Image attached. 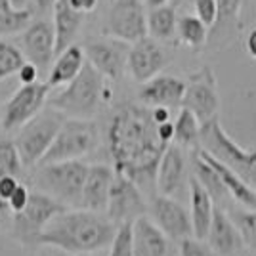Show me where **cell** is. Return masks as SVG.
<instances>
[{
    "mask_svg": "<svg viewBox=\"0 0 256 256\" xmlns=\"http://www.w3.org/2000/svg\"><path fill=\"white\" fill-rule=\"evenodd\" d=\"M107 146L115 174L132 180L140 190L155 186L157 166L166 146L157 136L150 109L134 104L118 107L107 128Z\"/></svg>",
    "mask_w": 256,
    "mask_h": 256,
    "instance_id": "1",
    "label": "cell"
},
{
    "mask_svg": "<svg viewBox=\"0 0 256 256\" xmlns=\"http://www.w3.org/2000/svg\"><path fill=\"white\" fill-rule=\"evenodd\" d=\"M32 12L29 8H10V10L0 12V38L8 34L23 32L31 25Z\"/></svg>",
    "mask_w": 256,
    "mask_h": 256,
    "instance_id": "31",
    "label": "cell"
},
{
    "mask_svg": "<svg viewBox=\"0 0 256 256\" xmlns=\"http://www.w3.org/2000/svg\"><path fill=\"white\" fill-rule=\"evenodd\" d=\"M18 186H20L18 178H14V176H2L0 178V201H4V203L8 204V199L16 193Z\"/></svg>",
    "mask_w": 256,
    "mask_h": 256,
    "instance_id": "40",
    "label": "cell"
},
{
    "mask_svg": "<svg viewBox=\"0 0 256 256\" xmlns=\"http://www.w3.org/2000/svg\"><path fill=\"white\" fill-rule=\"evenodd\" d=\"M245 46H246V52H248V56L256 60V29H252V31L248 32Z\"/></svg>",
    "mask_w": 256,
    "mask_h": 256,
    "instance_id": "44",
    "label": "cell"
},
{
    "mask_svg": "<svg viewBox=\"0 0 256 256\" xmlns=\"http://www.w3.org/2000/svg\"><path fill=\"white\" fill-rule=\"evenodd\" d=\"M84 256H92V254H84Z\"/></svg>",
    "mask_w": 256,
    "mask_h": 256,
    "instance_id": "50",
    "label": "cell"
},
{
    "mask_svg": "<svg viewBox=\"0 0 256 256\" xmlns=\"http://www.w3.org/2000/svg\"><path fill=\"white\" fill-rule=\"evenodd\" d=\"M201 140V122L188 109H182L174 122V142L178 148H199Z\"/></svg>",
    "mask_w": 256,
    "mask_h": 256,
    "instance_id": "28",
    "label": "cell"
},
{
    "mask_svg": "<svg viewBox=\"0 0 256 256\" xmlns=\"http://www.w3.org/2000/svg\"><path fill=\"white\" fill-rule=\"evenodd\" d=\"M199 148L226 164L230 170H234L248 188L256 192V150L245 151L239 144H235L218 118L201 126Z\"/></svg>",
    "mask_w": 256,
    "mask_h": 256,
    "instance_id": "4",
    "label": "cell"
},
{
    "mask_svg": "<svg viewBox=\"0 0 256 256\" xmlns=\"http://www.w3.org/2000/svg\"><path fill=\"white\" fill-rule=\"evenodd\" d=\"M176 23H178L176 12L166 4L159 8H151L148 14V32L157 42L172 38V34L176 31Z\"/></svg>",
    "mask_w": 256,
    "mask_h": 256,
    "instance_id": "27",
    "label": "cell"
},
{
    "mask_svg": "<svg viewBox=\"0 0 256 256\" xmlns=\"http://www.w3.org/2000/svg\"><path fill=\"white\" fill-rule=\"evenodd\" d=\"M148 203L144 199V193L132 180H128L120 174H115L109 199H107V220H111L115 226L132 224L142 216H146Z\"/></svg>",
    "mask_w": 256,
    "mask_h": 256,
    "instance_id": "12",
    "label": "cell"
},
{
    "mask_svg": "<svg viewBox=\"0 0 256 256\" xmlns=\"http://www.w3.org/2000/svg\"><path fill=\"white\" fill-rule=\"evenodd\" d=\"M16 76H18V80L22 82V86L34 84V82H38V69L32 64H29V62H25V64L20 67V71L16 73Z\"/></svg>",
    "mask_w": 256,
    "mask_h": 256,
    "instance_id": "39",
    "label": "cell"
},
{
    "mask_svg": "<svg viewBox=\"0 0 256 256\" xmlns=\"http://www.w3.org/2000/svg\"><path fill=\"white\" fill-rule=\"evenodd\" d=\"M132 246L134 256L168 254V239L148 216H142L132 222Z\"/></svg>",
    "mask_w": 256,
    "mask_h": 256,
    "instance_id": "21",
    "label": "cell"
},
{
    "mask_svg": "<svg viewBox=\"0 0 256 256\" xmlns=\"http://www.w3.org/2000/svg\"><path fill=\"white\" fill-rule=\"evenodd\" d=\"M204 239H206L208 248L216 256H234L245 246L232 216H228V212L218 206H214L212 222H210V228H208Z\"/></svg>",
    "mask_w": 256,
    "mask_h": 256,
    "instance_id": "18",
    "label": "cell"
},
{
    "mask_svg": "<svg viewBox=\"0 0 256 256\" xmlns=\"http://www.w3.org/2000/svg\"><path fill=\"white\" fill-rule=\"evenodd\" d=\"M117 226L90 210H65L44 228L36 246H54L69 254H92L111 245Z\"/></svg>",
    "mask_w": 256,
    "mask_h": 256,
    "instance_id": "2",
    "label": "cell"
},
{
    "mask_svg": "<svg viewBox=\"0 0 256 256\" xmlns=\"http://www.w3.org/2000/svg\"><path fill=\"white\" fill-rule=\"evenodd\" d=\"M29 195H31L29 188H27L25 184H20L16 193L8 199V210H10L12 214L22 212L23 208L27 206V203H29Z\"/></svg>",
    "mask_w": 256,
    "mask_h": 256,
    "instance_id": "38",
    "label": "cell"
},
{
    "mask_svg": "<svg viewBox=\"0 0 256 256\" xmlns=\"http://www.w3.org/2000/svg\"><path fill=\"white\" fill-rule=\"evenodd\" d=\"M243 0H216V23L212 25V44H224V38H234L239 32V14H241Z\"/></svg>",
    "mask_w": 256,
    "mask_h": 256,
    "instance_id": "26",
    "label": "cell"
},
{
    "mask_svg": "<svg viewBox=\"0 0 256 256\" xmlns=\"http://www.w3.org/2000/svg\"><path fill=\"white\" fill-rule=\"evenodd\" d=\"M115 178V170L107 164H92L88 166L82 193H80V203L78 208L90 210V212H106L109 190Z\"/></svg>",
    "mask_w": 256,
    "mask_h": 256,
    "instance_id": "17",
    "label": "cell"
},
{
    "mask_svg": "<svg viewBox=\"0 0 256 256\" xmlns=\"http://www.w3.org/2000/svg\"><path fill=\"white\" fill-rule=\"evenodd\" d=\"M98 142L100 132L92 118H65L38 166L65 160H80L96 150Z\"/></svg>",
    "mask_w": 256,
    "mask_h": 256,
    "instance_id": "6",
    "label": "cell"
},
{
    "mask_svg": "<svg viewBox=\"0 0 256 256\" xmlns=\"http://www.w3.org/2000/svg\"><path fill=\"white\" fill-rule=\"evenodd\" d=\"M166 64L164 50L155 38L144 36L138 42L130 44L126 58V69L136 82H148L159 75Z\"/></svg>",
    "mask_w": 256,
    "mask_h": 256,
    "instance_id": "14",
    "label": "cell"
},
{
    "mask_svg": "<svg viewBox=\"0 0 256 256\" xmlns=\"http://www.w3.org/2000/svg\"><path fill=\"white\" fill-rule=\"evenodd\" d=\"M190 199H192V230H193V239L204 241L206 232L210 228L214 214V201L212 197L206 193L203 186L195 178H190Z\"/></svg>",
    "mask_w": 256,
    "mask_h": 256,
    "instance_id": "24",
    "label": "cell"
},
{
    "mask_svg": "<svg viewBox=\"0 0 256 256\" xmlns=\"http://www.w3.org/2000/svg\"><path fill=\"white\" fill-rule=\"evenodd\" d=\"M23 170L22 159L18 148L12 140L0 138V178L2 176H14L18 178Z\"/></svg>",
    "mask_w": 256,
    "mask_h": 256,
    "instance_id": "33",
    "label": "cell"
},
{
    "mask_svg": "<svg viewBox=\"0 0 256 256\" xmlns=\"http://www.w3.org/2000/svg\"><path fill=\"white\" fill-rule=\"evenodd\" d=\"M151 113V120L159 126V124H162V122H168L170 120V109H164V107H153V109H150Z\"/></svg>",
    "mask_w": 256,
    "mask_h": 256,
    "instance_id": "43",
    "label": "cell"
},
{
    "mask_svg": "<svg viewBox=\"0 0 256 256\" xmlns=\"http://www.w3.org/2000/svg\"><path fill=\"white\" fill-rule=\"evenodd\" d=\"M88 166L84 160H65L42 164L36 170V186L48 197L65 206H78Z\"/></svg>",
    "mask_w": 256,
    "mask_h": 256,
    "instance_id": "5",
    "label": "cell"
},
{
    "mask_svg": "<svg viewBox=\"0 0 256 256\" xmlns=\"http://www.w3.org/2000/svg\"><path fill=\"white\" fill-rule=\"evenodd\" d=\"M109 248V256H134L132 246V224L117 226V232L113 235Z\"/></svg>",
    "mask_w": 256,
    "mask_h": 256,
    "instance_id": "35",
    "label": "cell"
},
{
    "mask_svg": "<svg viewBox=\"0 0 256 256\" xmlns=\"http://www.w3.org/2000/svg\"><path fill=\"white\" fill-rule=\"evenodd\" d=\"M104 34L124 44L148 36V14L142 0H115L106 16Z\"/></svg>",
    "mask_w": 256,
    "mask_h": 256,
    "instance_id": "10",
    "label": "cell"
},
{
    "mask_svg": "<svg viewBox=\"0 0 256 256\" xmlns=\"http://www.w3.org/2000/svg\"><path fill=\"white\" fill-rule=\"evenodd\" d=\"M232 220L239 230L243 243L256 250V210H237Z\"/></svg>",
    "mask_w": 256,
    "mask_h": 256,
    "instance_id": "34",
    "label": "cell"
},
{
    "mask_svg": "<svg viewBox=\"0 0 256 256\" xmlns=\"http://www.w3.org/2000/svg\"><path fill=\"white\" fill-rule=\"evenodd\" d=\"M182 109H188L201 122V126L218 118L220 113V92L218 80L210 65H203L190 75L182 98Z\"/></svg>",
    "mask_w": 256,
    "mask_h": 256,
    "instance_id": "9",
    "label": "cell"
},
{
    "mask_svg": "<svg viewBox=\"0 0 256 256\" xmlns=\"http://www.w3.org/2000/svg\"><path fill=\"white\" fill-rule=\"evenodd\" d=\"M186 184V155L184 150L176 144L166 146L157 166V176H155V186L162 197H172Z\"/></svg>",
    "mask_w": 256,
    "mask_h": 256,
    "instance_id": "19",
    "label": "cell"
},
{
    "mask_svg": "<svg viewBox=\"0 0 256 256\" xmlns=\"http://www.w3.org/2000/svg\"><path fill=\"white\" fill-rule=\"evenodd\" d=\"M193 8H195V18L206 27H212L216 23V16H218L216 0H193Z\"/></svg>",
    "mask_w": 256,
    "mask_h": 256,
    "instance_id": "36",
    "label": "cell"
},
{
    "mask_svg": "<svg viewBox=\"0 0 256 256\" xmlns=\"http://www.w3.org/2000/svg\"><path fill=\"white\" fill-rule=\"evenodd\" d=\"M193 170H195L193 172V178L206 190V193L212 197V201L224 199L226 192H224V188H222V182L218 178V174L212 170V166H210L208 162H204V160L197 155V151H195V155H193Z\"/></svg>",
    "mask_w": 256,
    "mask_h": 256,
    "instance_id": "30",
    "label": "cell"
},
{
    "mask_svg": "<svg viewBox=\"0 0 256 256\" xmlns=\"http://www.w3.org/2000/svg\"><path fill=\"white\" fill-rule=\"evenodd\" d=\"M197 155H199L204 162H208V164L212 166V170L218 174L226 195H230L234 201H237L239 204H243L246 210H256V192L252 188H248L234 170H230V168H228L226 164H222L220 160H216L214 157H210L206 151L197 150Z\"/></svg>",
    "mask_w": 256,
    "mask_h": 256,
    "instance_id": "22",
    "label": "cell"
},
{
    "mask_svg": "<svg viewBox=\"0 0 256 256\" xmlns=\"http://www.w3.org/2000/svg\"><path fill=\"white\" fill-rule=\"evenodd\" d=\"M168 0H148V6L151 8H159V6H164Z\"/></svg>",
    "mask_w": 256,
    "mask_h": 256,
    "instance_id": "47",
    "label": "cell"
},
{
    "mask_svg": "<svg viewBox=\"0 0 256 256\" xmlns=\"http://www.w3.org/2000/svg\"><path fill=\"white\" fill-rule=\"evenodd\" d=\"M25 62L32 64L38 71L46 69L52 64L56 56V36L54 27L50 22H32L25 31L22 32V48Z\"/></svg>",
    "mask_w": 256,
    "mask_h": 256,
    "instance_id": "16",
    "label": "cell"
},
{
    "mask_svg": "<svg viewBox=\"0 0 256 256\" xmlns=\"http://www.w3.org/2000/svg\"><path fill=\"white\" fill-rule=\"evenodd\" d=\"M10 8H14V6H12V2H10V0H0V12L10 10Z\"/></svg>",
    "mask_w": 256,
    "mask_h": 256,
    "instance_id": "48",
    "label": "cell"
},
{
    "mask_svg": "<svg viewBox=\"0 0 256 256\" xmlns=\"http://www.w3.org/2000/svg\"><path fill=\"white\" fill-rule=\"evenodd\" d=\"M48 84L34 82V84L20 86L12 94L2 107L0 128L4 132H14L25 126L32 117H36L48 102Z\"/></svg>",
    "mask_w": 256,
    "mask_h": 256,
    "instance_id": "11",
    "label": "cell"
},
{
    "mask_svg": "<svg viewBox=\"0 0 256 256\" xmlns=\"http://www.w3.org/2000/svg\"><path fill=\"white\" fill-rule=\"evenodd\" d=\"M186 82L182 78L168 75H157L148 82H144L140 90V100L150 107H178L184 98Z\"/></svg>",
    "mask_w": 256,
    "mask_h": 256,
    "instance_id": "20",
    "label": "cell"
},
{
    "mask_svg": "<svg viewBox=\"0 0 256 256\" xmlns=\"http://www.w3.org/2000/svg\"><path fill=\"white\" fill-rule=\"evenodd\" d=\"M176 31L180 42L190 48H201L208 40V27L201 23L195 16H182L176 23Z\"/></svg>",
    "mask_w": 256,
    "mask_h": 256,
    "instance_id": "29",
    "label": "cell"
},
{
    "mask_svg": "<svg viewBox=\"0 0 256 256\" xmlns=\"http://www.w3.org/2000/svg\"><path fill=\"white\" fill-rule=\"evenodd\" d=\"M67 4H69L75 12L86 16V14H90V12L96 10L98 0H67Z\"/></svg>",
    "mask_w": 256,
    "mask_h": 256,
    "instance_id": "41",
    "label": "cell"
},
{
    "mask_svg": "<svg viewBox=\"0 0 256 256\" xmlns=\"http://www.w3.org/2000/svg\"><path fill=\"white\" fill-rule=\"evenodd\" d=\"M86 64L84 50L76 44H71L65 48L62 54H58V60L50 67L48 75V88H58V86H67L71 80H75L76 75L82 71Z\"/></svg>",
    "mask_w": 256,
    "mask_h": 256,
    "instance_id": "25",
    "label": "cell"
},
{
    "mask_svg": "<svg viewBox=\"0 0 256 256\" xmlns=\"http://www.w3.org/2000/svg\"><path fill=\"white\" fill-rule=\"evenodd\" d=\"M150 212L151 222L164 234L166 239L182 243V241L193 237L190 212L172 197L155 195L150 204Z\"/></svg>",
    "mask_w": 256,
    "mask_h": 256,
    "instance_id": "13",
    "label": "cell"
},
{
    "mask_svg": "<svg viewBox=\"0 0 256 256\" xmlns=\"http://www.w3.org/2000/svg\"><path fill=\"white\" fill-rule=\"evenodd\" d=\"M10 2H12V6H14V8L22 10V8H27V2H29V0H10Z\"/></svg>",
    "mask_w": 256,
    "mask_h": 256,
    "instance_id": "46",
    "label": "cell"
},
{
    "mask_svg": "<svg viewBox=\"0 0 256 256\" xmlns=\"http://www.w3.org/2000/svg\"><path fill=\"white\" fill-rule=\"evenodd\" d=\"M56 2H58V0H32V4L36 6V10H38V12H48V10H54V6H56Z\"/></svg>",
    "mask_w": 256,
    "mask_h": 256,
    "instance_id": "45",
    "label": "cell"
},
{
    "mask_svg": "<svg viewBox=\"0 0 256 256\" xmlns=\"http://www.w3.org/2000/svg\"><path fill=\"white\" fill-rule=\"evenodd\" d=\"M157 136L164 146H170V142H174V122L168 120V122L159 124L157 126Z\"/></svg>",
    "mask_w": 256,
    "mask_h": 256,
    "instance_id": "42",
    "label": "cell"
},
{
    "mask_svg": "<svg viewBox=\"0 0 256 256\" xmlns=\"http://www.w3.org/2000/svg\"><path fill=\"white\" fill-rule=\"evenodd\" d=\"M23 64H25V58L22 50L16 44L0 38V80L14 76Z\"/></svg>",
    "mask_w": 256,
    "mask_h": 256,
    "instance_id": "32",
    "label": "cell"
},
{
    "mask_svg": "<svg viewBox=\"0 0 256 256\" xmlns=\"http://www.w3.org/2000/svg\"><path fill=\"white\" fill-rule=\"evenodd\" d=\"M84 58L96 69L100 75L109 80H117L126 69L128 44L115 40V38H104L86 44Z\"/></svg>",
    "mask_w": 256,
    "mask_h": 256,
    "instance_id": "15",
    "label": "cell"
},
{
    "mask_svg": "<svg viewBox=\"0 0 256 256\" xmlns=\"http://www.w3.org/2000/svg\"><path fill=\"white\" fill-rule=\"evenodd\" d=\"M84 16L75 12L67 0H58L54 6V36H56V54H62L69 48L82 27Z\"/></svg>",
    "mask_w": 256,
    "mask_h": 256,
    "instance_id": "23",
    "label": "cell"
},
{
    "mask_svg": "<svg viewBox=\"0 0 256 256\" xmlns=\"http://www.w3.org/2000/svg\"><path fill=\"white\" fill-rule=\"evenodd\" d=\"M10 210H8V204L4 203V201H0V216H4V214H8Z\"/></svg>",
    "mask_w": 256,
    "mask_h": 256,
    "instance_id": "49",
    "label": "cell"
},
{
    "mask_svg": "<svg viewBox=\"0 0 256 256\" xmlns=\"http://www.w3.org/2000/svg\"><path fill=\"white\" fill-rule=\"evenodd\" d=\"M109 96L111 90L107 88L106 78L90 64H84L75 80L54 98H48L46 106L62 113L65 118H92L102 102L109 100Z\"/></svg>",
    "mask_w": 256,
    "mask_h": 256,
    "instance_id": "3",
    "label": "cell"
},
{
    "mask_svg": "<svg viewBox=\"0 0 256 256\" xmlns=\"http://www.w3.org/2000/svg\"><path fill=\"white\" fill-rule=\"evenodd\" d=\"M65 117L62 113H58L52 107L42 109L36 117H32L25 126L18 130V138H16V148L20 153L23 168H31L38 166V162L42 160L46 151L50 150L56 134L60 132V128L64 124Z\"/></svg>",
    "mask_w": 256,
    "mask_h": 256,
    "instance_id": "7",
    "label": "cell"
},
{
    "mask_svg": "<svg viewBox=\"0 0 256 256\" xmlns=\"http://www.w3.org/2000/svg\"><path fill=\"white\" fill-rule=\"evenodd\" d=\"M180 254L182 256H216L208 248V245L204 241H199V239H186L180 243Z\"/></svg>",
    "mask_w": 256,
    "mask_h": 256,
    "instance_id": "37",
    "label": "cell"
},
{
    "mask_svg": "<svg viewBox=\"0 0 256 256\" xmlns=\"http://www.w3.org/2000/svg\"><path fill=\"white\" fill-rule=\"evenodd\" d=\"M65 210H67L65 204L58 203L46 193L31 192L27 206L22 212H16L12 218L14 239L25 246H36V241L44 232V228Z\"/></svg>",
    "mask_w": 256,
    "mask_h": 256,
    "instance_id": "8",
    "label": "cell"
}]
</instances>
